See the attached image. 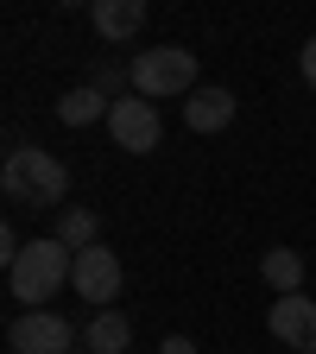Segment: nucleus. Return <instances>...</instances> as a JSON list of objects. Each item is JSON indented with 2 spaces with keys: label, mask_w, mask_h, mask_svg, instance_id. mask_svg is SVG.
<instances>
[{
  "label": "nucleus",
  "mask_w": 316,
  "mask_h": 354,
  "mask_svg": "<svg viewBox=\"0 0 316 354\" xmlns=\"http://www.w3.org/2000/svg\"><path fill=\"white\" fill-rule=\"evenodd\" d=\"M0 190H7L13 209H64L70 171H64L57 152H44V146H13L7 165H0Z\"/></svg>",
  "instance_id": "obj_1"
},
{
  "label": "nucleus",
  "mask_w": 316,
  "mask_h": 354,
  "mask_svg": "<svg viewBox=\"0 0 316 354\" xmlns=\"http://www.w3.org/2000/svg\"><path fill=\"white\" fill-rule=\"evenodd\" d=\"M70 272H76V253L57 241V234H44V241H26V253L7 266V285H13V297L19 304H44L57 285H70Z\"/></svg>",
  "instance_id": "obj_2"
},
{
  "label": "nucleus",
  "mask_w": 316,
  "mask_h": 354,
  "mask_svg": "<svg viewBox=\"0 0 316 354\" xmlns=\"http://www.w3.org/2000/svg\"><path fill=\"white\" fill-rule=\"evenodd\" d=\"M127 82H133V95H146V102L190 95V88H196V51H184V44H158V51H140V57L127 64Z\"/></svg>",
  "instance_id": "obj_3"
},
{
  "label": "nucleus",
  "mask_w": 316,
  "mask_h": 354,
  "mask_svg": "<svg viewBox=\"0 0 316 354\" xmlns=\"http://www.w3.org/2000/svg\"><path fill=\"white\" fill-rule=\"evenodd\" d=\"M108 133H114V146L120 152H158V140H165V120H158V108L146 102V95H120L114 108H108Z\"/></svg>",
  "instance_id": "obj_4"
},
{
  "label": "nucleus",
  "mask_w": 316,
  "mask_h": 354,
  "mask_svg": "<svg viewBox=\"0 0 316 354\" xmlns=\"http://www.w3.org/2000/svg\"><path fill=\"white\" fill-rule=\"evenodd\" d=\"M70 285H76V297H82V304H102V310H108V304L120 297V285H127V272H120V253H108L102 241H95V247H82V253H76V272H70Z\"/></svg>",
  "instance_id": "obj_5"
},
{
  "label": "nucleus",
  "mask_w": 316,
  "mask_h": 354,
  "mask_svg": "<svg viewBox=\"0 0 316 354\" xmlns=\"http://www.w3.org/2000/svg\"><path fill=\"white\" fill-rule=\"evenodd\" d=\"M7 342H13V354H70L76 329L57 317V310H26V317H13Z\"/></svg>",
  "instance_id": "obj_6"
},
{
  "label": "nucleus",
  "mask_w": 316,
  "mask_h": 354,
  "mask_svg": "<svg viewBox=\"0 0 316 354\" xmlns=\"http://www.w3.org/2000/svg\"><path fill=\"white\" fill-rule=\"evenodd\" d=\"M266 329H272L291 354H316V304L304 291H285L272 310H266Z\"/></svg>",
  "instance_id": "obj_7"
},
{
  "label": "nucleus",
  "mask_w": 316,
  "mask_h": 354,
  "mask_svg": "<svg viewBox=\"0 0 316 354\" xmlns=\"http://www.w3.org/2000/svg\"><path fill=\"white\" fill-rule=\"evenodd\" d=\"M89 26L102 44H127L146 26V0H89Z\"/></svg>",
  "instance_id": "obj_8"
},
{
  "label": "nucleus",
  "mask_w": 316,
  "mask_h": 354,
  "mask_svg": "<svg viewBox=\"0 0 316 354\" xmlns=\"http://www.w3.org/2000/svg\"><path fill=\"white\" fill-rule=\"evenodd\" d=\"M228 120H234V95H228V88H215V82H196L190 102H184V127L190 133H221Z\"/></svg>",
  "instance_id": "obj_9"
},
{
  "label": "nucleus",
  "mask_w": 316,
  "mask_h": 354,
  "mask_svg": "<svg viewBox=\"0 0 316 354\" xmlns=\"http://www.w3.org/2000/svg\"><path fill=\"white\" fill-rule=\"evenodd\" d=\"M57 241H64L70 253L95 247V241H102V221H95V209H76V203H64V209H57Z\"/></svg>",
  "instance_id": "obj_10"
},
{
  "label": "nucleus",
  "mask_w": 316,
  "mask_h": 354,
  "mask_svg": "<svg viewBox=\"0 0 316 354\" xmlns=\"http://www.w3.org/2000/svg\"><path fill=\"white\" fill-rule=\"evenodd\" d=\"M127 317L108 304V310H95V317H89V354H127Z\"/></svg>",
  "instance_id": "obj_11"
},
{
  "label": "nucleus",
  "mask_w": 316,
  "mask_h": 354,
  "mask_svg": "<svg viewBox=\"0 0 316 354\" xmlns=\"http://www.w3.org/2000/svg\"><path fill=\"white\" fill-rule=\"evenodd\" d=\"M259 272H266V285H272L279 297L285 291H304V253H291V247H272L259 259Z\"/></svg>",
  "instance_id": "obj_12"
},
{
  "label": "nucleus",
  "mask_w": 316,
  "mask_h": 354,
  "mask_svg": "<svg viewBox=\"0 0 316 354\" xmlns=\"http://www.w3.org/2000/svg\"><path fill=\"white\" fill-rule=\"evenodd\" d=\"M108 108H114V102L102 95L95 82H89V88H70V95L57 102V120H64V127H89V120H102Z\"/></svg>",
  "instance_id": "obj_13"
},
{
  "label": "nucleus",
  "mask_w": 316,
  "mask_h": 354,
  "mask_svg": "<svg viewBox=\"0 0 316 354\" xmlns=\"http://www.w3.org/2000/svg\"><path fill=\"white\" fill-rule=\"evenodd\" d=\"M297 70H304V82L316 88V38H304V51H297Z\"/></svg>",
  "instance_id": "obj_14"
},
{
  "label": "nucleus",
  "mask_w": 316,
  "mask_h": 354,
  "mask_svg": "<svg viewBox=\"0 0 316 354\" xmlns=\"http://www.w3.org/2000/svg\"><path fill=\"white\" fill-rule=\"evenodd\" d=\"M158 354H196V342H190V335H165Z\"/></svg>",
  "instance_id": "obj_15"
},
{
  "label": "nucleus",
  "mask_w": 316,
  "mask_h": 354,
  "mask_svg": "<svg viewBox=\"0 0 316 354\" xmlns=\"http://www.w3.org/2000/svg\"><path fill=\"white\" fill-rule=\"evenodd\" d=\"M57 7H82V0H57Z\"/></svg>",
  "instance_id": "obj_16"
}]
</instances>
